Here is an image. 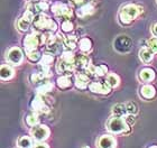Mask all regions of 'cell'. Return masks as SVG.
I'll use <instances>...</instances> for the list:
<instances>
[{
	"instance_id": "1",
	"label": "cell",
	"mask_w": 157,
	"mask_h": 148,
	"mask_svg": "<svg viewBox=\"0 0 157 148\" xmlns=\"http://www.w3.org/2000/svg\"><path fill=\"white\" fill-rule=\"evenodd\" d=\"M144 11V8L139 5H135V3H128V5H124L122 8L119 11V21H120L121 25H124V26H128L132 24L137 17H139Z\"/></svg>"
},
{
	"instance_id": "2",
	"label": "cell",
	"mask_w": 157,
	"mask_h": 148,
	"mask_svg": "<svg viewBox=\"0 0 157 148\" xmlns=\"http://www.w3.org/2000/svg\"><path fill=\"white\" fill-rule=\"evenodd\" d=\"M33 26L36 32L40 33H55L57 30V24L46 13H39L34 18Z\"/></svg>"
},
{
	"instance_id": "3",
	"label": "cell",
	"mask_w": 157,
	"mask_h": 148,
	"mask_svg": "<svg viewBox=\"0 0 157 148\" xmlns=\"http://www.w3.org/2000/svg\"><path fill=\"white\" fill-rule=\"evenodd\" d=\"M46 43V34L40 32H33L25 36L23 40V45L25 48V52L35 51L38 49L39 46H45Z\"/></svg>"
},
{
	"instance_id": "4",
	"label": "cell",
	"mask_w": 157,
	"mask_h": 148,
	"mask_svg": "<svg viewBox=\"0 0 157 148\" xmlns=\"http://www.w3.org/2000/svg\"><path fill=\"white\" fill-rule=\"evenodd\" d=\"M107 128L113 135H121V134L127 135L130 132V126L128 125L124 118L116 117V116H112L111 118H109L107 122Z\"/></svg>"
},
{
	"instance_id": "5",
	"label": "cell",
	"mask_w": 157,
	"mask_h": 148,
	"mask_svg": "<svg viewBox=\"0 0 157 148\" xmlns=\"http://www.w3.org/2000/svg\"><path fill=\"white\" fill-rule=\"evenodd\" d=\"M51 11L53 13V15L59 18V19L67 20L72 19L73 17V10L72 7L70 6V3L62 2V1H56L51 6Z\"/></svg>"
},
{
	"instance_id": "6",
	"label": "cell",
	"mask_w": 157,
	"mask_h": 148,
	"mask_svg": "<svg viewBox=\"0 0 157 148\" xmlns=\"http://www.w3.org/2000/svg\"><path fill=\"white\" fill-rule=\"evenodd\" d=\"M30 108L33 112H36L38 115H45L49 112V104L46 101L45 94H39L36 93V96L34 97L30 101Z\"/></svg>"
},
{
	"instance_id": "7",
	"label": "cell",
	"mask_w": 157,
	"mask_h": 148,
	"mask_svg": "<svg viewBox=\"0 0 157 148\" xmlns=\"http://www.w3.org/2000/svg\"><path fill=\"white\" fill-rule=\"evenodd\" d=\"M49 134V128L46 125H37L32 127L30 129V135H32V138L37 142H44L45 139L48 138Z\"/></svg>"
},
{
	"instance_id": "8",
	"label": "cell",
	"mask_w": 157,
	"mask_h": 148,
	"mask_svg": "<svg viewBox=\"0 0 157 148\" xmlns=\"http://www.w3.org/2000/svg\"><path fill=\"white\" fill-rule=\"evenodd\" d=\"M7 63L10 65L18 66L21 64L24 59V53L19 47H11V48L6 53Z\"/></svg>"
},
{
	"instance_id": "9",
	"label": "cell",
	"mask_w": 157,
	"mask_h": 148,
	"mask_svg": "<svg viewBox=\"0 0 157 148\" xmlns=\"http://www.w3.org/2000/svg\"><path fill=\"white\" fill-rule=\"evenodd\" d=\"M51 3L47 1V0H38V1H30L28 5H27V10H29L36 16L39 13H45L46 10L51 9Z\"/></svg>"
},
{
	"instance_id": "10",
	"label": "cell",
	"mask_w": 157,
	"mask_h": 148,
	"mask_svg": "<svg viewBox=\"0 0 157 148\" xmlns=\"http://www.w3.org/2000/svg\"><path fill=\"white\" fill-rule=\"evenodd\" d=\"M56 72L59 75H73V73L76 72L74 63L66 62L64 59H59L56 63Z\"/></svg>"
},
{
	"instance_id": "11",
	"label": "cell",
	"mask_w": 157,
	"mask_h": 148,
	"mask_svg": "<svg viewBox=\"0 0 157 148\" xmlns=\"http://www.w3.org/2000/svg\"><path fill=\"white\" fill-rule=\"evenodd\" d=\"M92 93L94 94H100V96H107L111 92V86L105 82H91L88 88Z\"/></svg>"
},
{
	"instance_id": "12",
	"label": "cell",
	"mask_w": 157,
	"mask_h": 148,
	"mask_svg": "<svg viewBox=\"0 0 157 148\" xmlns=\"http://www.w3.org/2000/svg\"><path fill=\"white\" fill-rule=\"evenodd\" d=\"M113 46L119 53H127L131 48V40L128 36H124H124H119L115 40Z\"/></svg>"
},
{
	"instance_id": "13",
	"label": "cell",
	"mask_w": 157,
	"mask_h": 148,
	"mask_svg": "<svg viewBox=\"0 0 157 148\" xmlns=\"http://www.w3.org/2000/svg\"><path fill=\"white\" fill-rule=\"evenodd\" d=\"M91 64L90 62V59H89L88 55H85L84 53H81V54H76L75 59H74V65H75L76 72H84V70L88 67L89 65Z\"/></svg>"
},
{
	"instance_id": "14",
	"label": "cell",
	"mask_w": 157,
	"mask_h": 148,
	"mask_svg": "<svg viewBox=\"0 0 157 148\" xmlns=\"http://www.w3.org/2000/svg\"><path fill=\"white\" fill-rule=\"evenodd\" d=\"M90 78H89L84 72H80L78 74H76L75 78H74V85L78 88V90H85L89 88V84H90Z\"/></svg>"
},
{
	"instance_id": "15",
	"label": "cell",
	"mask_w": 157,
	"mask_h": 148,
	"mask_svg": "<svg viewBox=\"0 0 157 148\" xmlns=\"http://www.w3.org/2000/svg\"><path fill=\"white\" fill-rule=\"evenodd\" d=\"M74 84L73 75H61L56 80V85L61 90H67Z\"/></svg>"
},
{
	"instance_id": "16",
	"label": "cell",
	"mask_w": 157,
	"mask_h": 148,
	"mask_svg": "<svg viewBox=\"0 0 157 148\" xmlns=\"http://www.w3.org/2000/svg\"><path fill=\"white\" fill-rule=\"evenodd\" d=\"M140 96L145 100H153L156 97V89L151 83H146L140 88Z\"/></svg>"
},
{
	"instance_id": "17",
	"label": "cell",
	"mask_w": 157,
	"mask_h": 148,
	"mask_svg": "<svg viewBox=\"0 0 157 148\" xmlns=\"http://www.w3.org/2000/svg\"><path fill=\"white\" fill-rule=\"evenodd\" d=\"M94 11H95V7L91 2H88V3L85 2L84 5H82L81 7H78V9H76V15L80 18H85V17L93 15Z\"/></svg>"
},
{
	"instance_id": "18",
	"label": "cell",
	"mask_w": 157,
	"mask_h": 148,
	"mask_svg": "<svg viewBox=\"0 0 157 148\" xmlns=\"http://www.w3.org/2000/svg\"><path fill=\"white\" fill-rule=\"evenodd\" d=\"M98 147L99 148H116L117 147V142L115 137L110 135H103L101 136L98 140Z\"/></svg>"
},
{
	"instance_id": "19",
	"label": "cell",
	"mask_w": 157,
	"mask_h": 148,
	"mask_svg": "<svg viewBox=\"0 0 157 148\" xmlns=\"http://www.w3.org/2000/svg\"><path fill=\"white\" fill-rule=\"evenodd\" d=\"M139 78L143 82L145 83H149V82H153L156 78V73L153 69L151 67H144V69L140 70V72H139Z\"/></svg>"
},
{
	"instance_id": "20",
	"label": "cell",
	"mask_w": 157,
	"mask_h": 148,
	"mask_svg": "<svg viewBox=\"0 0 157 148\" xmlns=\"http://www.w3.org/2000/svg\"><path fill=\"white\" fill-rule=\"evenodd\" d=\"M36 86V91L37 93H39V94H47L48 92H51L53 90V88H54V84H53L52 82H51V80L49 79H45L44 81H42L40 83H38Z\"/></svg>"
},
{
	"instance_id": "21",
	"label": "cell",
	"mask_w": 157,
	"mask_h": 148,
	"mask_svg": "<svg viewBox=\"0 0 157 148\" xmlns=\"http://www.w3.org/2000/svg\"><path fill=\"white\" fill-rule=\"evenodd\" d=\"M78 37L74 36V35H67L63 40V46H64L65 49H69V51H74L78 47Z\"/></svg>"
},
{
	"instance_id": "22",
	"label": "cell",
	"mask_w": 157,
	"mask_h": 148,
	"mask_svg": "<svg viewBox=\"0 0 157 148\" xmlns=\"http://www.w3.org/2000/svg\"><path fill=\"white\" fill-rule=\"evenodd\" d=\"M1 80L2 81H8V80H11L15 75V71L11 67L10 64H2L1 65Z\"/></svg>"
},
{
	"instance_id": "23",
	"label": "cell",
	"mask_w": 157,
	"mask_h": 148,
	"mask_svg": "<svg viewBox=\"0 0 157 148\" xmlns=\"http://www.w3.org/2000/svg\"><path fill=\"white\" fill-rule=\"evenodd\" d=\"M78 49L81 51V53L88 54L92 49V42L88 37H82L81 40H78Z\"/></svg>"
},
{
	"instance_id": "24",
	"label": "cell",
	"mask_w": 157,
	"mask_h": 148,
	"mask_svg": "<svg viewBox=\"0 0 157 148\" xmlns=\"http://www.w3.org/2000/svg\"><path fill=\"white\" fill-rule=\"evenodd\" d=\"M139 59L144 63H151L154 59V53L145 46L144 48H141L139 51Z\"/></svg>"
},
{
	"instance_id": "25",
	"label": "cell",
	"mask_w": 157,
	"mask_h": 148,
	"mask_svg": "<svg viewBox=\"0 0 157 148\" xmlns=\"http://www.w3.org/2000/svg\"><path fill=\"white\" fill-rule=\"evenodd\" d=\"M112 115L116 116V117L124 118V117L128 115L126 104H124V103H117V104H115L113 108H112Z\"/></svg>"
},
{
	"instance_id": "26",
	"label": "cell",
	"mask_w": 157,
	"mask_h": 148,
	"mask_svg": "<svg viewBox=\"0 0 157 148\" xmlns=\"http://www.w3.org/2000/svg\"><path fill=\"white\" fill-rule=\"evenodd\" d=\"M30 25H33V21H30L29 19L25 18L24 16L17 20V24H16L17 29L19 30V32H27L30 28Z\"/></svg>"
},
{
	"instance_id": "27",
	"label": "cell",
	"mask_w": 157,
	"mask_h": 148,
	"mask_svg": "<svg viewBox=\"0 0 157 148\" xmlns=\"http://www.w3.org/2000/svg\"><path fill=\"white\" fill-rule=\"evenodd\" d=\"M25 54H26L27 59H28L30 63H39V61L42 59V54H40V52H39L38 49L25 52Z\"/></svg>"
},
{
	"instance_id": "28",
	"label": "cell",
	"mask_w": 157,
	"mask_h": 148,
	"mask_svg": "<svg viewBox=\"0 0 157 148\" xmlns=\"http://www.w3.org/2000/svg\"><path fill=\"white\" fill-rule=\"evenodd\" d=\"M25 121H26V125L29 126V127H34V126L39 125V115L36 113V112H32V113L26 116Z\"/></svg>"
},
{
	"instance_id": "29",
	"label": "cell",
	"mask_w": 157,
	"mask_h": 148,
	"mask_svg": "<svg viewBox=\"0 0 157 148\" xmlns=\"http://www.w3.org/2000/svg\"><path fill=\"white\" fill-rule=\"evenodd\" d=\"M105 82L108 83L109 85L113 89V88H117V86L119 85L120 79H119V76H118L116 73H108L107 76H105Z\"/></svg>"
},
{
	"instance_id": "30",
	"label": "cell",
	"mask_w": 157,
	"mask_h": 148,
	"mask_svg": "<svg viewBox=\"0 0 157 148\" xmlns=\"http://www.w3.org/2000/svg\"><path fill=\"white\" fill-rule=\"evenodd\" d=\"M45 79H49L48 76L45 75L44 73L42 72H36V73H32L29 76V80H30V82L33 83L34 85H37L38 83H40L42 81H44Z\"/></svg>"
},
{
	"instance_id": "31",
	"label": "cell",
	"mask_w": 157,
	"mask_h": 148,
	"mask_svg": "<svg viewBox=\"0 0 157 148\" xmlns=\"http://www.w3.org/2000/svg\"><path fill=\"white\" fill-rule=\"evenodd\" d=\"M18 147L19 148H32L33 146V140L30 137H27V136H23V137H20L18 139Z\"/></svg>"
},
{
	"instance_id": "32",
	"label": "cell",
	"mask_w": 157,
	"mask_h": 148,
	"mask_svg": "<svg viewBox=\"0 0 157 148\" xmlns=\"http://www.w3.org/2000/svg\"><path fill=\"white\" fill-rule=\"evenodd\" d=\"M74 29V24L71 19L67 20H63L62 24H61V30H62L64 34H70L72 30Z\"/></svg>"
},
{
	"instance_id": "33",
	"label": "cell",
	"mask_w": 157,
	"mask_h": 148,
	"mask_svg": "<svg viewBox=\"0 0 157 148\" xmlns=\"http://www.w3.org/2000/svg\"><path fill=\"white\" fill-rule=\"evenodd\" d=\"M108 74V67L105 64H100V65L95 66V76L97 78H103L107 76Z\"/></svg>"
},
{
	"instance_id": "34",
	"label": "cell",
	"mask_w": 157,
	"mask_h": 148,
	"mask_svg": "<svg viewBox=\"0 0 157 148\" xmlns=\"http://www.w3.org/2000/svg\"><path fill=\"white\" fill-rule=\"evenodd\" d=\"M126 104V108H127V111H128V113L129 115H137L138 113V105L135 103V102H132V101H128V102H126L124 103Z\"/></svg>"
},
{
	"instance_id": "35",
	"label": "cell",
	"mask_w": 157,
	"mask_h": 148,
	"mask_svg": "<svg viewBox=\"0 0 157 148\" xmlns=\"http://www.w3.org/2000/svg\"><path fill=\"white\" fill-rule=\"evenodd\" d=\"M146 47L148 49H151L154 54H157V37H151L147 40V44H146Z\"/></svg>"
},
{
	"instance_id": "36",
	"label": "cell",
	"mask_w": 157,
	"mask_h": 148,
	"mask_svg": "<svg viewBox=\"0 0 157 148\" xmlns=\"http://www.w3.org/2000/svg\"><path fill=\"white\" fill-rule=\"evenodd\" d=\"M124 120L127 121V123L129 126H132L135 122H136V116H135V115H129V113H128V115L124 117Z\"/></svg>"
},
{
	"instance_id": "37",
	"label": "cell",
	"mask_w": 157,
	"mask_h": 148,
	"mask_svg": "<svg viewBox=\"0 0 157 148\" xmlns=\"http://www.w3.org/2000/svg\"><path fill=\"white\" fill-rule=\"evenodd\" d=\"M70 2H71V5L74 7H81L82 5H84L85 3V0H70Z\"/></svg>"
},
{
	"instance_id": "38",
	"label": "cell",
	"mask_w": 157,
	"mask_h": 148,
	"mask_svg": "<svg viewBox=\"0 0 157 148\" xmlns=\"http://www.w3.org/2000/svg\"><path fill=\"white\" fill-rule=\"evenodd\" d=\"M34 148H49L48 145H46V144H44V142H38V144H35V146H34Z\"/></svg>"
},
{
	"instance_id": "39",
	"label": "cell",
	"mask_w": 157,
	"mask_h": 148,
	"mask_svg": "<svg viewBox=\"0 0 157 148\" xmlns=\"http://www.w3.org/2000/svg\"><path fill=\"white\" fill-rule=\"evenodd\" d=\"M151 32H153V35L157 37V23L154 24V26H153V28H151Z\"/></svg>"
},
{
	"instance_id": "40",
	"label": "cell",
	"mask_w": 157,
	"mask_h": 148,
	"mask_svg": "<svg viewBox=\"0 0 157 148\" xmlns=\"http://www.w3.org/2000/svg\"><path fill=\"white\" fill-rule=\"evenodd\" d=\"M149 148H157V146H151Z\"/></svg>"
},
{
	"instance_id": "41",
	"label": "cell",
	"mask_w": 157,
	"mask_h": 148,
	"mask_svg": "<svg viewBox=\"0 0 157 148\" xmlns=\"http://www.w3.org/2000/svg\"><path fill=\"white\" fill-rule=\"evenodd\" d=\"M28 1H38V0H28Z\"/></svg>"
},
{
	"instance_id": "42",
	"label": "cell",
	"mask_w": 157,
	"mask_h": 148,
	"mask_svg": "<svg viewBox=\"0 0 157 148\" xmlns=\"http://www.w3.org/2000/svg\"><path fill=\"white\" fill-rule=\"evenodd\" d=\"M83 148H90V147H88V146H85V147H83Z\"/></svg>"
}]
</instances>
